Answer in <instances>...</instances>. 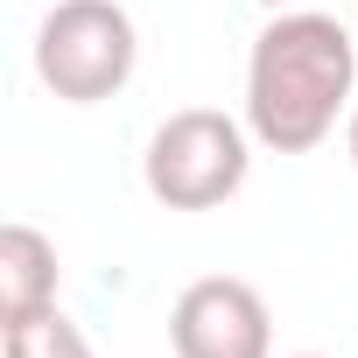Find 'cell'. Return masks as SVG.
Returning <instances> with one entry per match:
<instances>
[{"label":"cell","mask_w":358,"mask_h":358,"mask_svg":"<svg viewBox=\"0 0 358 358\" xmlns=\"http://www.w3.org/2000/svg\"><path fill=\"white\" fill-rule=\"evenodd\" d=\"M141 64V36L120 0H57L36 29V78L64 106L120 99Z\"/></svg>","instance_id":"cell-3"},{"label":"cell","mask_w":358,"mask_h":358,"mask_svg":"<svg viewBox=\"0 0 358 358\" xmlns=\"http://www.w3.org/2000/svg\"><path fill=\"white\" fill-rule=\"evenodd\" d=\"M358 85V36L337 15L281 8L246 57V127L267 155H309L351 120Z\"/></svg>","instance_id":"cell-1"},{"label":"cell","mask_w":358,"mask_h":358,"mask_svg":"<svg viewBox=\"0 0 358 358\" xmlns=\"http://www.w3.org/2000/svg\"><path fill=\"white\" fill-rule=\"evenodd\" d=\"M57 309V246L36 225H0V330Z\"/></svg>","instance_id":"cell-5"},{"label":"cell","mask_w":358,"mask_h":358,"mask_svg":"<svg viewBox=\"0 0 358 358\" xmlns=\"http://www.w3.org/2000/svg\"><path fill=\"white\" fill-rule=\"evenodd\" d=\"M0 358H92V337L64 309H43L15 330H0Z\"/></svg>","instance_id":"cell-6"},{"label":"cell","mask_w":358,"mask_h":358,"mask_svg":"<svg viewBox=\"0 0 358 358\" xmlns=\"http://www.w3.org/2000/svg\"><path fill=\"white\" fill-rule=\"evenodd\" d=\"M246 169H253V127H239L218 106H183L148 134L141 183L169 211H218L225 197H239Z\"/></svg>","instance_id":"cell-2"},{"label":"cell","mask_w":358,"mask_h":358,"mask_svg":"<svg viewBox=\"0 0 358 358\" xmlns=\"http://www.w3.org/2000/svg\"><path fill=\"white\" fill-rule=\"evenodd\" d=\"M176 358H274V316L267 295L239 274H204L169 309Z\"/></svg>","instance_id":"cell-4"},{"label":"cell","mask_w":358,"mask_h":358,"mask_svg":"<svg viewBox=\"0 0 358 358\" xmlns=\"http://www.w3.org/2000/svg\"><path fill=\"white\" fill-rule=\"evenodd\" d=\"M344 148H351V169H358V106H351V120H344Z\"/></svg>","instance_id":"cell-7"},{"label":"cell","mask_w":358,"mask_h":358,"mask_svg":"<svg viewBox=\"0 0 358 358\" xmlns=\"http://www.w3.org/2000/svg\"><path fill=\"white\" fill-rule=\"evenodd\" d=\"M295 358H323V351H295Z\"/></svg>","instance_id":"cell-9"},{"label":"cell","mask_w":358,"mask_h":358,"mask_svg":"<svg viewBox=\"0 0 358 358\" xmlns=\"http://www.w3.org/2000/svg\"><path fill=\"white\" fill-rule=\"evenodd\" d=\"M253 8H274V15H281V8H302V0H253Z\"/></svg>","instance_id":"cell-8"}]
</instances>
